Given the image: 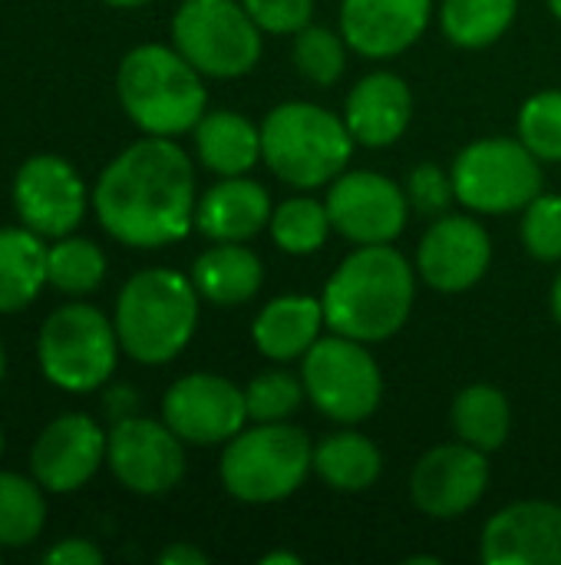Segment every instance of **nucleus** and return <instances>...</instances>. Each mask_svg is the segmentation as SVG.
Listing matches in <instances>:
<instances>
[{
    "label": "nucleus",
    "mask_w": 561,
    "mask_h": 565,
    "mask_svg": "<svg viewBox=\"0 0 561 565\" xmlns=\"http://www.w3.org/2000/svg\"><path fill=\"white\" fill-rule=\"evenodd\" d=\"M0 457H3V430H0Z\"/></svg>",
    "instance_id": "obj_46"
},
{
    "label": "nucleus",
    "mask_w": 561,
    "mask_h": 565,
    "mask_svg": "<svg viewBox=\"0 0 561 565\" xmlns=\"http://www.w3.org/2000/svg\"><path fill=\"white\" fill-rule=\"evenodd\" d=\"M407 563L410 565H440V559H436V556H413V559H407Z\"/></svg>",
    "instance_id": "obj_43"
},
{
    "label": "nucleus",
    "mask_w": 561,
    "mask_h": 565,
    "mask_svg": "<svg viewBox=\"0 0 561 565\" xmlns=\"http://www.w3.org/2000/svg\"><path fill=\"white\" fill-rule=\"evenodd\" d=\"M489 487V460L470 444H443L423 454L410 473V497L430 520L466 516Z\"/></svg>",
    "instance_id": "obj_15"
},
{
    "label": "nucleus",
    "mask_w": 561,
    "mask_h": 565,
    "mask_svg": "<svg viewBox=\"0 0 561 565\" xmlns=\"http://www.w3.org/2000/svg\"><path fill=\"white\" fill-rule=\"evenodd\" d=\"M380 470H384L380 447L357 430L331 434L314 447V473L334 493H364L380 480Z\"/></svg>",
    "instance_id": "obj_26"
},
{
    "label": "nucleus",
    "mask_w": 561,
    "mask_h": 565,
    "mask_svg": "<svg viewBox=\"0 0 561 565\" xmlns=\"http://www.w3.org/2000/svg\"><path fill=\"white\" fill-rule=\"evenodd\" d=\"M493 262V238L489 232L470 215H443L436 218L417 248V271L420 278L443 291H470L479 285Z\"/></svg>",
    "instance_id": "obj_17"
},
{
    "label": "nucleus",
    "mask_w": 561,
    "mask_h": 565,
    "mask_svg": "<svg viewBox=\"0 0 561 565\" xmlns=\"http://www.w3.org/2000/svg\"><path fill=\"white\" fill-rule=\"evenodd\" d=\"M162 420L195 447L228 444L245 430L248 401L245 391L218 374H185L162 397Z\"/></svg>",
    "instance_id": "obj_13"
},
{
    "label": "nucleus",
    "mask_w": 561,
    "mask_h": 565,
    "mask_svg": "<svg viewBox=\"0 0 561 565\" xmlns=\"http://www.w3.org/2000/svg\"><path fill=\"white\" fill-rule=\"evenodd\" d=\"M519 0H443L440 26L450 43L463 50L493 46L513 26Z\"/></svg>",
    "instance_id": "obj_28"
},
{
    "label": "nucleus",
    "mask_w": 561,
    "mask_h": 565,
    "mask_svg": "<svg viewBox=\"0 0 561 565\" xmlns=\"http://www.w3.org/2000/svg\"><path fill=\"white\" fill-rule=\"evenodd\" d=\"M542 159L509 136L470 142L453 162L456 199L479 215H506L526 209L542 192Z\"/></svg>",
    "instance_id": "obj_9"
},
{
    "label": "nucleus",
    "mask_w": 561,
    "mask_h": 565,
    "mask_svg": "<svg viewBox=\"0 0 561 565\" xmlns=\"http://www.w3.org/2000/svg\"><path fill=\"white\" fill-rule=\"evenodd\" d=\"M198 301L192 275L175 268L136 271L122 285L112 315L122 354L149 367L175 361L195 334Z\"/></svg>",
    "instance_id": "obj_3"
},
{
    "label": "nucleus",
    "mask_w": 561,
    "mask_h": 565,
    "mask_svg": "<svg viewBox=\"0 0 561 565\" xmlns=\"http://www.w3.org/2000/svg\"><path fill=\"white\" fill-rule=\"evenodd\" d=\"M103 427L86 414H63L43 427L30 450V473L46 493L83 490L106 463Z\"/></svg>",
    "instance_id": "obj_16"
},
{
    "label": "nucleus",
    "mask_w": 561,
    "mask_h": 565,
    "mask_svg": "<svg viewBox=\"0 0 561 565\" xmlns=\"http://www.w3.org/2000/svg\"><path fill=\"white\" fill-rule=\"evenodd\" d=\"M417 298L410 262L390 245H357L327 278L321 305L334 334L377 344L407 324Z\"/></svg>",
    "instance_id": "obj_2"
},
{
    "label": "nucleus",
    "mask_w": 561,
    "mask_h": 565,
    "mask_svg": "<svg viewBox=\"0 0 561 565\" xmlns=\"http://www.w3.org/2000/svg\"><path fill=\"white\" fill-rule=\"evenodd\" d=\"M13 209L36 235L63 238L86 215V185L63 156H33L17 169Z\"/></svg>",
    "instance_id": "obj_14"
},
{
    "label": "nucleus",
    "mask_w": 561,
    "mask_h": 565,
    "mask_svg": "<svg viewBox=\"0 0 561 565\" xmlns=\"http://www.w3.org/2000/svg\"><path fill=\"white\" fill-rule=\"evenodd\" d=\"M195 152L215 175H248L261 159V126L235 109H215L198 119Z\"/></svg>",
    "instance_id": "obj_24"
},
{
    "label": "nucleus",
    "mask_w": 561,
    "mask_h": 565,
    "mask_svg": "<svg viewBox=\"0 0 561 565\" xmlns=\"http://www.w3.org/2000/svg\"><path fill=\"white\" fill-rule=\"evenodd\" d=\"M103 3H109V7H142L149 0H103Z\"/></svg>",
    "instance_id": "obj_42"
},
{
    "label": "nucleus",
    "mask_w": 561,
    "mask_h": 565,
    "mask_svg": "<svg viewBox=\"0 0 561 565\" xmlns=\"http://www.w3.org/2000/svg\"><path fill=\"white\" fill-rule=\"evenodd\" d=\"M331 228L354 245H390L407 228V192L370 169L341 172L324 199Z\"/></svg>",
    "instance_id": "obj_12"
},
{
    "label": "nucleus",
    "mask_w": 561,
    "mask_h": 565,
    "mask_svg": "<svg viewBox=\"0 0 561 565\" xmlns=\"http://www.w3.org/2000/svg\"><path fill=\"white\" fill-rule=\"evenodd\" d=\"M182 437L165 420L122 417L109 430L106 463L112 477L139 497H162L175 490L185 477Z\"/></svg>",
    "instance_id": "obj_11"
},
{
    "label": "nucleus",
    "mask_w": 561,
    "mask_h": 565,
    "mask_svg": "<svg viewBox=\"0 0 561 565\" xmlns=\"http://www.w3.org/2000/svg\"><path fill=\"white\" fill-rule=\"evenodd\" d=\"M549 10H552V13L561 20V0H549Z\"/></svg>",
    "instance_id": "obj_45"
},
{
    "label": "nucleus",
    "mask_w": 561,
    "mask_h": 565,
    "mask_svg": "<svg viewBox=\"0 0 561 565\" xmlns=\"http://www.w3.org/2000/svg\"><path fill=\"white\" fill-rule=\"evenodd\" d=\"M453 430L463 444L493 454L509 440L513 427V407L509 397L493 384H470L456 394L450 411Z\"/></svg>",
    "instance_id": "obj_27"
},
{
    "label": "nucleus",
    "mask_w": 561,
    "mask_h": 565,
    "mask_svg": "<svg viewBox=\"0 0 561 565\" xmlns=\"http://www.w3.org/2000/svg\"><path fill=\"white\" fill-rule=\"evenodd\" d=\"M271 238L281 252L288 255H314L327 235L334 232L331 228V215H327V205L311 199V195H294V199H284L274 212H271Z\"/></svg>",
    "instance_id": "obj_31"
},
{
    "label": "nucleus",
    "mask_w": 561,
    "mask_h": 565,
    "mask_svg": "<svg viewBox=\"0 0 561 565\" xmlns=\"http://www.w3.org/2000/svg\"><path fill=\"white\" fill-rule=\"evenodd\" d=\"M46 563L53 565H99L103 563V550L96 546V543H89V540H63V543H56L46 556H43Z\"/></svg>",
    "instance_id": "obj_38"
},
{
    "label": "nucleus",
    "mask_w": 561,
    "mask_h": 565,
    "mask_svg": "<svg viewBox=\"0 0 561 565\" xmlns=\"http://www.w3.org/2000/svg\"><path fill=\"white\" fill-rule=\"evenodd\" d=\"M271 195L248 175H222L195 205V228L212 242H248L271 222Z\"/></svg>",
    "instance_id": "obj_21"
},
{
    "label": "nucleus",
    "mask_w": 561,
    "mask_h": 565,
    "mask_svg": "<svg viewBox=\"0 0 561 565\" xmlns=\"http://www.w3.org/2000/svg\"><path fill=\"white\" fill-rule=\"evenodd\" d=\"M354 156V136L344 116L317 103H281L261 122V159L294 189L334 182Z\"/></svg>",
    "instance_id": "obj_5"
},
{
    "label": "nucleus",
    "mask_w": 561,
    "mask_h": 565,
    "mask_svg": "<svg viewBox=\"0 0 561 565\" xmlns=\"http://www.w3.org/2000/svg\"><path fill=\"white\" fill-rule=\"evenodd\" d=\"M522 245L539 262H561V195H536L522 209Z\"/></svg>",
    "instance_id": "obj_35"
},
{
    "label": "nucleus",
    "mask_w": 561,
    "mask_h": 565,
    "mask_svg": "<svg viewBox=\"0 0 561 565\" xmlns=\"http://www.w3.org/2000/svg\"><path fill=\"white\" fill-rule=\"evenodd\" d=\"M261 278H265L261 258L241 242H215V248L202 252L192 265L195 291L218 308H235L251 301L261 291Z\"/></svg>",
    "instance_id": "obj_23"
},
{
    "label": "nucleus",
    "mask_w": 561,
    "mask_h": 565,
    "mask_svg": "<svg viewBox=\"0 0 561 565\" xmlns=\"http://www.w3.org/2000/svg\"><path fill=\"white\" fill-rule=\"evenodd\" d=\"M486 565H561V507L519 500L503 507L483 530Z\"/></svg>",
    "instance_id": "obj_18"
},
{
    "label": "nucleus",
    "mask_w": 561,
    "mask_h": 565,
    "mask_svg": "<svg viewBox=\"0 0 561 565\" xmlns=\"http://www.w3.org/2000/svg\"><path fill=\"white\" fill-rule=\"evenodd\" d=\"M407 199H410V209H417L420 215H443L450 202L456 199L453 175L436 162H420L413 166L407 179Z\"/></svg>",
    "instance_id": "obj_36"
},
{
    "label": "nucleus",
    "mask_w": 561,
    "mask_h": 565,
    "mask_svg": "<svg viewBox=\"0 0 561 565\" xmlns=\"http://www.w3.org/2000/svg\"><path fill=\"white\" fill-rule=\"evenodd\" d=\"M519 139L542 162H561V89H542L522 103Z\"/></svg>",
    "instance_id": "obj_33"
},
{
    "label": "nucleus",
    "mask_w": 561,
    "mask_h": 565,
    "mask_svg": "<svg viewBox=\"0 0 561 565\" xmlns=\"http://www.w3.org/2000/svg\"><path fill=\"white\" fill-rule=\"evenodd\" d=\"M308 397L304 381L288 374V371H268L258 374L248 387H245V401H248V417L255 424H274V420H288L301 401Z\"/></svg>",
    "instance_id": "obj_34"
},
{
    "label": "nucleus",
    "mask_w": 561,
    "mask_h": 565,
    "mask_svg": "<svg viewBox=\"0 0 561 565\" xmlns=\"http://www.w3.org/2000/svg\"><path fill=\"white\" fill-rule=\"evenodd\" d=\"M159 563L162 565H205L208 563V556H205L202 550L188 546V543H172L169 550H162V553H159Z\"/></svg>",
    "instance_id": "obj_39"
},
{
    "label": "nucleus",
    "mask_w": 561,
    "mask_h": 565,
    "mask_svg": "<svg viewBox=\"0 0 561 565\" xmlns=\"http://www.w3.org/2000/svg\"><path fill=\"white\" fill-rule=\"evenodd\" d=\"M116 93L145 136H182L198 126L208 106L202 73L175 46L162 43H142L122 56Z\"/></svg>",
    "instance_id": "obj_4"
},
{
    "label": "nucleus",
    "mask_w": 561,
    "mask_h": 565,
    "mask_svg": "<svg viewBox=\"0 0 561 565\" xmlns=\"http://www.w3.org/2000/svg\"><path fill=\"white\" fill-rule=\"evenodd\" d=\"M3 371H7V354H3V341H0V381H3Z\"/></svg>",
    "instance_id": "obj_44"
},
{
    "label": "nucleus",
    "mask_w": 561,
    "mask_h": 565,
    "mask_svg": "<svg viewBox=\"0 0 561 565\" xmlns=\"http://www.w3.org/2000/svg\"><path fill=\"white\" fill-rule=\"evenodd\" d=\"M50 285L46 245L33 228H0V315L23 311Z\"/></svg>",
    "instance_id": "obj_25"
},
{
    "label": "nucleus",
    "mask_w": 561,
    "mask_h": 565,
    "mask_svg": "<svg viewBox=\"0 0 561 565\" xmlns=\"http://www.w3.org/2000/svg\"><path fill=\"white\" fill-rule=\"evenodd\" d=\"M552 315H555V321L561 324V271L559 278H555V285H552Z\"/></svg>",
    "instance_id": "obj_41"
},
{
    "label": "nucleus",
    "mask_w": 561,
    "mask_h": 565,
    "mask_svg": "<svg viewBox=\"0 0 561 565\" xmlns=\"http://www.w3.org/2000/svg\"><path fill=\"white\" fill-rule=\"evenodd\" d=\"M99 225L129 248H162L195 225V169L169 136H145L122 149L93 192Z\"/></svg>",
    "instance_id": "obj_1"
},
{
    "label": "nucleus",
    "mask_w": 561,
    "mask_h": 565,
    "mask_svg": "<svg viewBox=\"0 0 561 565\" xmlns=\"http://www.w3.org/2000/svg\"><path fill=\"white\" fill-rule=\"evenodd\" d=\"M433 0H344L341 33L367 60H390L410 50L430 26Z\"/></svg>",
    "instance_id": "obj_19"
},
{
    "label": "nucleus",
    "mask_w": 561,
    "mask_h": 565,
    "mask_svg": "<svg viewBox=\"0 0 561 565\" xmlns=\"http://www.w3.org/2000/svg\"><path fill=\"white\" fill-rule=\"evenodd\" d=\"M43 487L20 473H0V550H23L46 526Z\"/></svg>",
    "instance_id": "obj_29"
},
{
    "label": "nucleus",
    "mask_w": 561,
    "mask_h": 565,
    "mask_svg": "<svg viewBox=\"0 0 561 565\" xmlns=\"http://www.w3.org/2000/svg\"><path fill=\"white\" fill-rule=\"evenodd\" d=\"M301 381L308 401L337 424H360L377 414L384 397V374L364 341L327 334L301 358Z\"/></svg>",
    "instance_id": "obj_10"
},
{
    "label": "nucleus",
    "mask_w": 561,
    "mask_h": 565,
    "mask_svg": "<svg viewBox=\"0 0 561 565\" xmlns=\"http://www.w3.org/2000/svg\"><path fill=\"white\" fill-rule=\"evenodd\" d=\"M46 275L50 285L63 295L83 298L96 291L106 278V255L96 242L89 238H73L63 235L56 245L46 248Z\"/></svg>",
    "instance_id": "obj_30"
},
{
    "label": "nucleus",
    "mask_w": 561,
    "mask_h": 565,
    "mask_svg": "<svg viewBox=\"0 0 561 565\" xmlns=\"http://www.w3.org/2000/svg\"><path fill=\"white\" fill-rule=\"evenodd\" d=\"M261 26L241 0H182L172 17L175 50L215 79H235L261 60Z\"/></svg>",
    "instance_id": "obj_8"
},
{
    "label": "nucleus",
    "mask_w": 561,
    "mask_h": 565,
    "mask_svg": "<svg viewBox=\"0 0 561 565\" xmlns=\"http://www.w3.org/2000/svg\"><path fill=\"white\" fill-rule=\"evenodd\" d=\"M294 66L304 79L317 86H334L347 66V40L327 26H301L294 33Z\"/></svg>",
    "instance_id": "obj_32"
},
{
    "label": "nucleus",
    "mask_w": 561,
    "mask_h": 565,
    "mask_svg": "<svg viewBox=\"0 0 561 565\" xmlns=\"http://www.w3.org/2000/svg\"><path fill=\"white\" fill-rule=\"evenodd\" d=\"M261 565H301V556L298 553H268V556H261Z\"/></svg>",
    "instance_id": "obj_40"
},
{
    "label": "nucleus",
    "mask_w": 561,
    "mask_h": 565,
    "mask_svg": "<svg viewBox=\"0 0 561 565\" xmlns=\"http://www.w3.org/2000/svg\"><path fill=\"white\" fill-rule=\"evenodd\" d=\"M314 470L311 437L288 424H255L225 444L218 473L222 487L241 503H278L298 493Z\"/></svg>",
    "instance_id": "obj_6"
},
{
    "label": "nucleus",
    "mask_w": 561,
    "mask_h": 565,
    "mask_svg": "<svg viewBox=\"0 0 561 565\" xmlns=\"http://www.w3.org/2000/svg\"><path fill=\"white\" fill-rule=\"evenodd\" d=\"M321 328H327L321 298L281 295L258 311L251 324V341L268 361L288 364V361H301L314 348Z\"/></svg>",
    "instance_id": "obj_22"
},
{
    "label": "nucleus",
    "mask_w": 561,
    "mask_h": 565,
    "mask_svg": "<svg viewBox=\"0 0 561 565\" xmlns=\"http://www.w3.org/2000/svg\"><path fill=\"white\" fill-rule=\"evenodd\" d=\"M413 119V93L403 76L390 70H374L354 83L344 103V122L354 142L367 149L393 146Z\"/></svg>",
    "instance_id": "obj_20"
},
{
    "label": "nucleus",
    "mask_w": 561,
    "mask_h": 565,
    "mask_svg": "<svg viewBox=\"0 0 561 565\" xmlns=\"http://www.w3.org/2000/svg\"><path fill=\"white\" fill-rule=\"evenodd\" d=\"M116 324L93 305L73 301L56 308L36 338L43 377L66 394H89L103 387L119 361Z\"/></svg>",
    "instance_id": "obj_7"
},
{
    "label": "nucleus",
    "mask_w": 561,
    "mask_h": 565,
    "mask_svg": "<svg viewBox=\"0 0 561 565\" xmlns=\"http://www.w3.org/2000/svg\"><path fill=\"white\" fill-rule=\"evenodd\" d=\"M241 7L251 13V20L274 36L298 33L311 23L314 0H241Z\"/></svg>",
    "instance_id": "obj_37"
}]
</instances>
